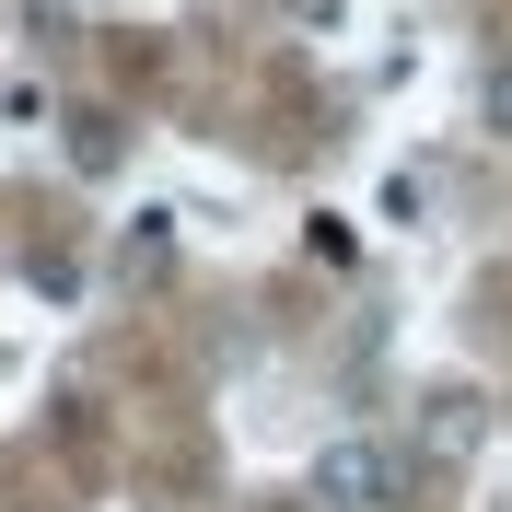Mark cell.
Returning a JSON list of instances; mask_svg holds the SVG:
<instances>
[{
	"instance_id": "6da1fadb",
	"label": "cell",
	"mask_w": 512,
	"mask_h": 512,
	"mask_svg": "<svg viewBox=\"0 0 512 512\" xmlns=\"http://www.w3.org/2000/svg\"><path fill=\"white\" fill-rule=\"evenodd\" d=\"M315 512H396L419 489V466H408V443H373V431H338V443L315 454Z\"/></svg>"
},
{
	"instance_id": "5b68a950",
	"label": "cell",
	"mask_w": 512,
	"mask_h": 512,
	"mask_svg": "<svg viewBox=\"0 0 512 512\" xmlns=\"http://www.w3.org/2000/svg\"><path fill=\"white\" fill-rule=\"evenodd\" d=\"M291 12H303V24H338V0H291Z\"/></svg>"
},
{
	"instance_id": "7a4b0ae2",
	"label": "cell",
	"mask_w": 512,
	"mask_h": 512,
	"mask_svg": "<svg viewBox=\"0 0 512 512\" xmlns=\"http://www.w3.org/2000/svg\"><path fill=\"white\" fill-rule=\"evenodd\" d=\"M478 443H489V396H478V384H431V396H419V443H408V466H466Z\"/></svg>"
},
{
	"instance_id": "277c9868",
	"label": "cell",
	"mask_w": 512,
	"mask_h": 512,
	"mask_svg": "<svg viewBox=\"0 0 512 512\" xmlns=\"http://www.w3.org/2000/svg\"><path fill=\"white\" fill-rule=\"evenodd\" d=\"M478 128H489V140H512V59L478 70Z\"/></svg>"
},
{
	"instance_id": "3957f363",
	"label": "cell",
	"mask_w": 512,
	"mask_h": 512,
	"mask_svg": "<svg viewBox=\"0 0 512 512\" xmlns=\"http://www.w3.org/2000/svg\"><path fill=\"white\" fill-rule=\"evenodd\" d=\"M117 117H94V105H82V117H70V163H82V175H117Z\"/></svg>"
}]
</instances>
